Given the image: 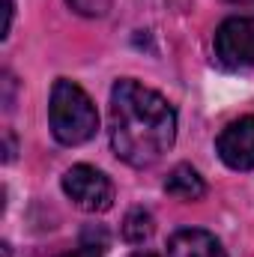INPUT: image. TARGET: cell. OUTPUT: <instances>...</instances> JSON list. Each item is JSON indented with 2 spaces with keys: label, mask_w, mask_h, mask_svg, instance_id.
I'll return each instance as SVG.
<instances>
[{
  "label": "cell",
  "mask_w": 254,
  "mask_h": 257,
  "mask_svg": "<svg viewBox=\"0 0 254 257\" xmlns=\"http://www.w3.org/2000/svg\"><path fill=\"white\" fill-rule=\"evenodd\" d=\"M102 251H105V239L93 242V239H90V233H87V236H84V242H81L75 251H66V254H60V257H102Z\"/></svg>",
  "instance_id": "obj_10"
},
{
  "label": "cell",
  "mask_w": 254,
  "mask_h": 257,
  "mask_svg": "<svg viewBox=\"0 0 254 257\" xmlns=\"http://www.w3.org/2000/svg\"><path fill=\"white\" fill-rule=\"evenodd\" d=\"M111 147L132 168L156 165L177 138V111L156 90L123 78L111 90Z\"/></svg>",
  "instance_id": "obj_1"
},
{
  "label": "cell",
  "mask_w": 254,
  "mask_h": 257,
  "mask_svg": "<svg viewBox=\"0 0 254 257\" xmlns=\"http://www.w3.org/2000/svg\"><path fill=\"white\" fill-rule=\"evenodd\" d=\"M168 257H227V254L209 230L183 227L168 239Z\"/></svg>",
  "instance_id": "obj_6"
},
{
  "label": "cell",
  "mask_w": 254,
  "mask_h": 257,
  "mask_svg": "<svg viewBox=\"0 0 254 257\" xmlns=\"http://www.w3.org/2000/svg\"><path fill=\"white\" fill-rule=\"evenodd\" d=\"M129 257H156V254H150V251H135V254H129Z\"/></svg>",
  "instance_id": "obj_12"
},
{
  "label": "cell",
  "mask_w": 254,
  "mask_h": 257,
  "mask_svg": "<svg viewBox=\"0 0 254 257\" xmlns=\"http://www.w3.org/2000/svg\"><path fill=\"white\" fill-rule=\"evenodd\" d=\"M215 150L221 162L233 171H251L254 168V117H239L221 128Z\"/></svg>",
  "instance_id": "obj_5"
},
{
  "label": "cell",
  "mask_w": 254,
  "mask_h": 257,
  "mask_svg": "<svg viewBox=\"0 0 254 257\" xmlns=\"http://www.w3.org/2000/svg\"><path fill=\"white\" fill-rule=\"evenodd\" d=\"M123 236H126L132 245H141L153 236V215L144 212V209H132L123 221Z\"/></svg>",
  "instance_id": "obj_8"
},
{
  "label": "cell",
  "mask_w": 254,
  "mask_h": 257,
  "mask_svg": "<svg viewBox=\"0 0 254 257\" xmlns=\"http://www.w3.org/2000/svg\"><path fill=\"white\" fill-rule=\"evenodd\" d=\"M165 192L180 200H200L206 194V183L200 180V174L191 165H177L165 180Z\"/></svg>",
  "instance_id": "obj_7"
},
{
  "label": "cell",
  "mask_w": 254,
  "mask_h": 257,
  "mask_svg": "<svg viewBox=\"0 0 254 257\" xmlns=\"http://www.w3.org/2000/svg\"><path fill=\"white\" fill-rule=\"evenodd\" d=\"M9 27H12V0H6V24H3V36L9 33Z\"/></svg>",
  "instance_id": "obj_11"
},
{
  "label": "cell",
  "mask_w": 254,
  "mask_h": 257,
  "mask_svg": "<svg viewBox=\"0 0 254 257\" xmlns=\"http://www.w3.org/2000/svg\"><path fill=\"white\" fill-rule=\"evenodd\" d=\"M63 192L84 212H105L114 206V183L93 165H75L63 174Z\"/></svg>",
  "instance_id": "obj_3"
},
{
  "label": "cell",
  "mask_w": 254,
  "mask_h": 257,
  "mask_svg": "<svg viewBox=\"0 0 254 257\" xmlns=\"http://www.w3.org/2000/svg\"><path fill=\"white\" fill-rule=\"evenodd\" d=\"M215 57L227 69L254 66V15H233L215 30Z\"/></svg>",
  "instance_id": "obj_4"
},
{
  "label": "cell",
  "mask_w": 254,
  "mask_h": 257,
  "mask_svg": "<svg viewBox=\"0 0 254 257\" xmlns=\"http://www.w3.org/2000/svg\"><path fill=\"white\" fill-rule=\"evenodd\" d=\"M48 120H51L54 138L60 144H66V147L90 141L96 135V128H99L96 105L90 102V96L75 81H66V78L54 81V87H51Z\"/></svg>",
  "instance_id": "obj_2"
},
{
  "label": "cell",
  "mask_w": 254,
  "mask_h": 257,
  "mask_svg": "<svg viewBox=\"0 0 254 257\" xmlns=\"http://www.w3.org/2000/svg\"><path fill=\"white\" fill-rule=\"evenodd\" d=\"M78 15H87V18H99L111 9V0H66Z\"/></svg>",
  "instance_id": "obj_9"
}]
</instances>
